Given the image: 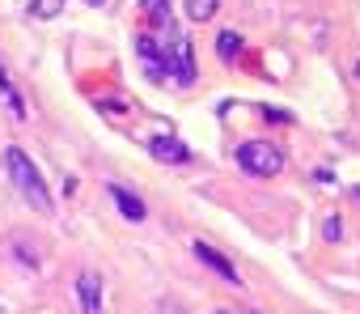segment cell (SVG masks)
I'll use <instances>...</instances> for the list:
<instances>
[{
    "mask_svg": "<svg viewBox=\"0 0 360 314\" xmlns=\"http://www.w3.org/2000/svg\"><path fill=\"white\" fill-rule=\"evenodd\" d=\"M195 255H200V263H204V268H212L221 280H229V284H238V280H242V276H238V268H233L221 251H212V242H195Z\"/></svg>",
    "mask_w": 360,
    "mask_h": 314,
    "instance_id": "obj_7",
    "label": "cell"
},
{
    "mask_svg": "<svg viewBox=\"0 0 360 314\" xmlns=\"http://www.w3.org/2000/svg\"><path fill=\"white\" fill-rule=\"evenodd\" d=\"M144 149H148L153 162H161V166H187L191 162V149L178 140V136H153Z\"/></svg>",
    "mask_w": 360,
    "mask_h": 314,
    "instance_id": "obj_4",
    "label": "cell"
},
{
    "mask_svg": "<svg viewBox=\"0 0 360 314\" xmlns=\"http://www.w3.org/2000/svg\"><path fill=\"white\" fill-rule=\"evenodd\" d=\"M263 115H267V119H271V123H288V119H292V115H288V111H276V106H263Z\"/></svg>",
    "mask_w": 360,
    "mask_h": 314,
    "instance_id": "obj_15",
    "label": "cell"
},
{
    "mask_svg": "<svg viewBox=\"0 0 360 314\" xmlns=\"http://www.w3.org/2000/svg\"><path fill=\"white\" fill-rule=\"evenodd\" d=\"M157 314H187V310L178 306V301H169V297H165V301H157Z\"/></svg>",
    "mask_w": 360,
    "mask_h": 314,
    "instance_id": "obj_14",
    "label": "cell"
},
{
    "mask_svg": "<svg viewBox=\"0 0 360 314\" xmlns=\"http://www.w3.org/2000/svg\"><path fill=\"white\" fill-rule=\"evenodd\" d=\"M157 30H161V56H165V73L178 81V85H195V56H191V39H187V30H178V22L174 18H165V22H157Z\"/></svg>",
    "mask_w": 360,
    "mask_h": 314,
    "instance_id": "obj_2",
    "label": "cell"
},
{
    "mask_svg": "<svg viewBox=\"0 0 360 314\" xmlns=\"http://www.w3.org/2000/svg\"><path fill=\"white\" fill-rule=\"evenodd\" d=\"M322 234H326V238L335 242V238H339V217H326V225H322Z\"/></svg>",
    "mask_w": 360,
    "mask_h": 314,
    "instance_id": "obj_16",
    "label": "cell"
},
{
    "mask_svg": "<svg viewBox=\"0 0 360 314\" xmlns=\"http://www.w3.org/2000/svg\"><path fill=\"white\" fill-rule=\"evenodd\" d=\"M85 5H106V0H85Z\"/></svg>",
    "mask_w": 360,
    "mask_h": 314,
    "instance_id": "obj_17",
    "label": "cell"
},
{
    "mask_svg": "<svg viewBox=\"0 0 360 314\" xmlns=\"http://www.w3.org/2000/svg\"><path fill=\"white\" fill-rule=\"evenodd\" d=\"M5 170H9V183L22 191V200L34 208V213H51V191H47V183H43V175L34 170V162L26 157V149H18V144H9L5 149Z\"/></svg>",
    "mask_w": 360,
    "mask_h": 314,
    "instance_id": "obj_1",
    "label": "cell"
},
{
    "mask_svg": "<svg viewBox=\"0 0 360 314\" xmlns=\"http://www.w3.org/2000/svg\"><path fill=\"white\" fill-rule=\"evenodd\" d=\"M0 102L9 106V115L18 119V123H26L30 115H26V102H22V94H18V85L9 81V73H5V64H0Z\"/></svg>",
    "mask_w": 360,
    "mask_h": 314,
    "instance_id": "obj_9",
    "label": "cell"
},
{
    "mask_svg": "<svg viewBox=\"0 0 360 314\" xmlns=\"http://www.w3.org/2000/svg\"><path fill=\"white\" fill-rule=\"evenodd\" d=\"M238 166L255 179H271L284 170V153L271 140H246V144H238Z\"/></svg>",
    "mask_w": 360,
    "mask_h": 314,
    "instance_id": "obj_3",
    "label": "cell"
},
{
    "mask_svg": "<svg viewBox=\"0 0 360 314\" xmlns=\"http://www.w3.org/2000/svg\"><path fill=\"white\" fill-rule=\"evenodd\" d=\"M140 9H144L153 22H165V18H169V0H140Z\"/></svg>",
    "mask_w": 360,
    "mask_h": 314,
    "instance_id": "obj_13",
    "label": "cell"
},
{
    "mask_svg": "<svg viewBox=\"0 0 360 314\" xmlns=\"http://www.w3.org/2000/svg\"><path fill=\"white\" fill-rule=\"evenodd\" d=\"M136 60H140V68L148 73V81H165V77H169V73H165L161 43H157L153 34H140V39H136Z\"/></svg>",
    "mask_w": 360,
    "mask_h": 314,
    "instance_id": "obj_5",
    "label": "cell"
},
{
    "mask_svg": "<svg viewBox=\"0 0 360 314\" xmlns=\"http://www.w3.org/2000/svg\"><path fill=\"white\" fill-rule=\"evenodd\" d=\"M77 297L85 314H102V276L98 272H81L77 276Z\"/></svg>",
    "mask_w": 360,
    "mask_h": 314,
    "instance_id": "obj_6",
    "label": "cell"
},
{
    "mask_svg": "<svg viewBox=\"0 0 360 314\" xmlns=\"http://www.w3.org/2000/svg\"><path fill=\"white\" fill-rule=\"evenodd\" d=\"M64 5H68V0H30V18L34 22H51V18L64 13Z\"/></svg>",
    "mask_w": 360,
    "mask_h": 314,
    "instance_id": "obj_11",
    "label": "cell"
},
{
    "mask_svg": "<svg viewBox=\"0 0 360 314\" xmlns=\"http://www.w3.org/2000/svg\"><path fill=\"white\" fill-rule=\"evenodd\" d=\"M183 9H187L191 22H208V18L221 9V0H183Z\"/></svg>",
    "mask_w": 360,
    "mask_h": 314,
    "instance_id": "obj_12",
    "label": "cell"
},
{
    "mask_svg": "<svg viewBox=\"0 0 360 314\" xmlns=\"http://www.w3.org/2000/svg\"><path fill=\"white\" fill-rule=\"evenodd\" d=\"M221 314H233V310H221Z\"/></svg>",
    "mask_w": 360,
    "mask_h": 314,
    "instance_id": "obj_18",
    "label": "cell"
},
{
    "mask_svg": "<svg viewBox=\"0 0 360 314\" xmlns=\"http://www.w3.org/2000/svg\"><path fill=\"white\" fill-rule=\"evenodd\" d=\"M110 200H115V208L127 217V221H144L148 217V208H144V200H136L127 187H119V183H110Z\"/></svg>",
    "mask_w": 360,
    "mask_h": 314,
    "instance_id": "obj_8",
    "label": "cell"
},
{
    "mask_svg": "<svg viewBox=\"0 0 360 314\" xmlns=\"http://www.w3.org/2000/svg\"><path fill=\"white\" fill-rule=\"evenodd\" d=\"M217 51H221V60H225V64H238V56H242V34H238V30H221Z\"/></svg>",
    "mask_w": 360,
    "mask_h": 314,
    "instance_id": "obj_10",
    "label": "cell"
}]
</instances>
